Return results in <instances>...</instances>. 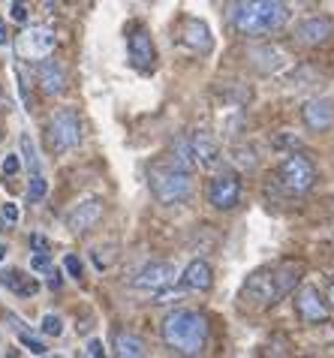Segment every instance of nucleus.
I'll return each instance as SVG.
<instances>
[{
	"instance_id": "bb28decb",
	"label": "nucleus",
	"mask_w": 334,
	"mask_h": 358,
	"mask_svg": "<svg viewBox=\"0 0 334 358\" xmlns=\"http://www.w3.org/2000/svg\"><path fill=\"white\" fill-rule=\"evenodd\" d=\"M9 15H13V22L24 24L27 22V6L22 3V0H13V6H9Z\"/></svg>"
},
{
	"instance_id": "6ab92c4d",
	"label": "nucleus",
	"mask_w": 334,
	"mask_h": 358,
	"mask_svg": "<svg viewBox=\"0 0 334 358\" xmlns=\"http://www.w3.org/2000/svg\"><path fill=\"white\" fill-rule=\"evenodd\" d=\"M298 39L304 45H326L331 39V22L328 18H307L298 27Z\"/></svg>"
},
{
	"instance_id": "aec40b11",
	"label": "nucleus",
	"mask_w": 334,
	"mask_h": 358,
	"mask_svg": "<svg viewBox=\"0 0 334 358\" xmlns=\"http://www.w3.org/2000/svg\"><path fill=\"white\" fill-rule=\"evenodd\" d=\"M115 355H121V358H142L145 355V343L139 341L136 334H115Z\"/></svg>"
},
{
	"instance_id": "1a4fd4ad",
	"label": "nucleus",
	"mask_w": 334,
	"mask_h": 358,
	"mask_svg": "<svg viewBox=\"0 0 334 358\" xmlns=\"http://www.w3.org/2000/svg\"><path fill=\"white\" fill-rule=\"evenodd\" d=\"M241 199V181L238 175H217L208 187V202L217 208V211H232Z\"/></svg>"
},
{
	"instance_id": "f704fd0d",
	"label": "nucleus",
	"mask_w": 334,
	"mask_h": 358,
	"mask_svg": "<svg viewBox=\"0 0 334 358\" xmlns=\"http://www.w3.org/2000/svg\"><path fill=\"white\" fill-rule=\"evenodd\" d=\"M0 45H6V27L0 24Z\"/></svg>"
},
{
	"instance_id": "c9c22d12",
	"label": "nucleus",
	"mask_w": 334,
	"mask_h": 358,
	"mask_svg": "<svg viewBox=\"0 0 334 358\" xmlns=\"http://www.w3.org/2000/svg\"><path fill=\"white\" fill-rule=\"evenodd\" d=\"M3 259H6V244L0 241V262H3Z\"/></svg>"
},
{
	"instance_id": "f8f14e48",
	"label": "nucleus",
	"mask_w": 334,
	"mask_h": 358,
	"mask_svg": "<svg viewBox=\"0 0 334 358\" xmlns=\"http://www.w3.org/2000/svg\"><path fill=\"white\" fill-rule=\"evenodd\" d=\"M193 154H196V166H202V169H217L223 163V151H220V145H217V138H214L208 130H199V133H193Z\"/></svg>"
},
{
	"instance_id": "f03ea898",
	"label": "nucleus",
	"mask_w": 334,
	"mask_h": 358,
	"mask_svg": "<svg viewBox=\"0 0 334 358\" xmlns=\"http://www.w3.org/2000/svg\"><path fill=\"white\" fill-rule=\"evenodd\" d=\"M163 343L178 355H199L208 343V320L196 310H175L160 325Z\"/></svg>"
},
{
	"instance_id": "72a5a7b5",
	"label": "nucleus",
	"mask_w": 334,
	"mask_h": 358,
	"mask_svg": "<svg viewBox=\"0 0 334 358\" xmlns=\"http://www.w3.org/2000/svg\"><path fill=\"white\" fill-rule=\"evenodd\" d=\"M87 355H91V358H100V355H106L103 343H100V341H91V343H87Z\"/></svg>"
},
{
	"instance_id": "e433bc0d",
	"label": "nucleus",
	"mask_w": 334,
	"mask_h": 358,
	"mask_svg": "<svg viewBox=\"0 0 334 358\" xmlns=\"http://www.w3.org/2000/svg\"><path fill=\"white\" fill-rule=\"evenodd\" d=\"M328 301L334 304V283H331V289H328Z\"/></svg>"
},
{
	"instance_id": "6e6552de",
	"label": "nucleus",
	"mask_w": 334,
	"mask_h": 358,
	"mask_svg": "<svg viewBox=\"0 0 334 358\" xmlns=\"http://www.w3.org/2000/svg\"><path fill=\"white\" fill-rule=\"evenodd\" d=\"M175 283V268L169 262H151V265H145L139 277L133 280V286L139 292H151V295H160L166 292L169 286Z\"/></svg>"
},
{
	"instance_id": "ddd939ff",
	"label": "nucleus",
	"mask_w": 334,
	"mask_h": 358,
	"mask_svg": "<svg viewBox=\"0 0 334 358\" xmlns=\"http://www.w3.org/2000/svg\"><path fill=\"white\" fill-rule=\"evenodd\" d=\"M296 307H298V316L304 322H326L328 320V307L313 286H304V289L298 292Z\"/></svg>"
},
{
	"instance_id": "cd10ccee",
	"label": "nucleus",
	"mask_w": 334,
	"mask_h": 358,
	"mask_svg": "<svg viewBox=\"0 0 334 358\" xmlns=\"http://www.w3.org/2000/svg\"><path fill=\"white\" fill-rule=\"evenodd\" d=\"M0 217H3L6 223H18V205L15 202H3V208H0Z\"/></svg>"
},
{
	"instance_id": "4468645a",
	"label": "nucleus",
	"mask_w": 334,
	"mask_h": 358,
	"mask_svg": "<svg viewBox=\"0 0 334 358\" xmlns=\"http://www.w3.org/2000/svg\"><path fill=\"white\" fill-rule=\"evenodd\" d=\"M36 78H39V85H43V91L48 96H61L66 91V76H64V66L57 61L43 57V61L36 64Z\"/></svg>"
},
{
	"instance_id": "9d476101",
	"label": "nucleus",
	"mask_w": 334,
	"mask_h": 358,
	"mask_svg": "<svg viewBox=\"0 0 334 358\" xmlns=\"http://www.w3.org/2000/svg\"><path fill=\"white\" fill-rule=\"evenodd\" d=\"M103 220V202L100 199H87V202L82 205H75L70 217H66V229L75 235H85V232H91V229Z\"/></svg>"
},
{
	"instance_id": "20e7f679",
	"label": "nucleus",
	"mask_w": 334,
	"mask_h": 358,
	"mask_svg": "<svg viewBox=\"0 0 334 358\" xmlns=\"http://www.w3.org/2000/svg\"><path fill=\"white\" fill-rule=\"evenodd\" d=\"M151 190L157 196V202H163V205L184 202V199L193 193L190 172H184V169H178V166L154 169V172H151Z\"/></svg>"
},
{
	"instance_id": "423d86ee",
	"label": "nucleus",
	"mask_w": 334,
	"mask_h": 358,
	"mask_svg": "<svg viewBox=\"0 0 334 358\" xmlns=\"http://www.w3.org/2000/svg\"><path fill=\"white\" fill-rule=\"evenodd\" d=\"M48 133H52V148L55 151H73L82 142V121L73 108H61L48 121Z\"/></svg>"
},
{
	"instance_id": "39448f33",
	"label": "nucleus",
	"mask_w": 334,
	"mask_h": 358,
	"mask_svg": "<svg viewBox=\"0 0 334 358\" xmlns=\"http://www.w3.org/2000/svg\"><path fill=\"white\" fill-rule=\"evenodd\" d=\"M280 181L289 193L301 196V193L313 190V184H317V169H313V163L307 160V157L289 154L286 160L280 163Z\"/></svg>"
},
{
	"instance_id": "c85d7f7f",
	"label": "nucleus",
	"mask_w": 334,
	"mask_h": 358,
	"mask_svg": "<svg viewBox=\"0 0 334 358\" xmlns=\"http://www.w3.org/2000/svg\"><path fill=\"white\" fill-rule=\"evenodd\" d=\"M235 163H238L241 169H253V166H256V160H253V151H244V148H241V151H235Z\"/></svg>"
},
{
	"instance_id": "dca6fc26",
	"label": "nucleus",
	"mask_w": 334,
	"mask_h": 358,
	"mask_svg": "<svg viewBox=\"0 0 334 358\" xmlns=\"http://www.w3.org/2000/svg\"><path fill=\"white\" fill-rule=\"evenodd\" d=\"M211 283H214V271L205 259H193L181 274V286L190 292H205V289H211Z\"/></svg>"
},
{
	"instance_id": "412c9836",
	"label": "nucleus",
	"mask_w": 334,
	"mask_h": 358,
	"mask_svg": "<svg viewBox=\"0 0 334 358\" xmlns=\"http://www.w3.org/2000/svg\"><path fill=\"white\" fill-rule=\"evenodd\" d=\"M172 166L184 169V172H190V169L196 166V154H193V142L190 138H178L172 148Z\"/></svg>"
},
{
	"instance_id": "9b49d317",
	"label": "nucleus",
	"mask_w": 334,
	"mask_h": 358,
	"mask_svg": "<svg viewBox=\"0 0 334 358\" xmlns=\"http://www.w3.org/2000/svg\"><path fill=\"white\" fill-rule=\"evenodd\" d=\"M301 115H304V124H307L313 133H326V130H331V124H334V103L326 99V96L310 99V103H304Z\"/></svg>"
},
{
	"instance_id": "f257e3e1",
	"label": "nucleus",
	"mask_w": 334,
	"mask_h": 358,
	"mask_svg": "<svg viewBox=\"0 0 334 358\" xmlns=\"http://www.w3.org/2000/svg\"><path fill=\"white\" fill-rule=\"evenodd\" d=\"M229 22L244 36H262L280 31L289 22V9L283 0H235L229 9Z\"/></svg>"
},
{
	"instance_id": "b1692460",
	"label": "nucleus",
	"mask_w": 334,
	"mask_h": 358,
	"mask_svg": "<svg viewBox=\"0 0 334 358\" xmlns=\"http://www.w3.org/2000/svg\"><path fill=\"white\" fill-rule=\"evenodd\" d=\"M39 328H43V334H48V337H61L64 334V322H61V316H55V313H45Z\"/></svg>"
},
{
	"instance_id": "4be33fe9",
	"label": "nucleus",
	"mask_w": 334,
	"mask_h": 358,
	"mask_svg": "<svg viewBox=\"0 0 334 358\" xmlns=\"http://www.w3.org/2000/svg\"><path fill=\"white\" fill-rule=\"evenodd\" d=\"M22 157L27 160V166H31V172L36 175L39 172V157H36V148H34V142H31V136H22Z\"/></svg>"
},
{
	"instance_id": "a878e982",
	"label": "nucleus",
	"mask_w": 334,
	"mask_h": 358,
	"mask_svg": "<svg viewBox=\"0 0 334 358\" xmlns=\"http://www.w3.org/2000/svg\"><path fill=\"white\" fill-rule=\"evenodd\" d=\"M31 268H34V271H52V256H48V253H36L34 256V259H31Z\"/></svg>"
},
{
	"instance_id": "f3484780",
	"label": "nucleus",
	"mask_w": 334,
	"mask_h": 358,
	"mask_svg": "<svg viewBox=\"0 0 334 358\" xmlns=\"http://www.w3.org/2000/svg\"><path fill=\"white\" fill-rule=\"evenodd\" d=\"M154 43H151V36L145 34V31H136L130 36V61L136 69H142V73H148V69H154Z\"/></svg>"
},
{
	"instance_id": "0eeeda50",
	"label": "nucleus",
	"mask_w": 334,
	"mask_h": 358,
	"mask_svg": "<svg viewBox=\"0 0 334 358\" xmlns=\"http://www.w3.org/2000/svg\"><path fill=\"white\" fill-rule=\"evenodd\" d=\"M57 36L48 27H27V31L15 39V52L22 57H31V61H43L55 52Z\"/></svg>"
},
{
	"instance_id": "2eb2a0df",
	"label": "nucleus",
	"mask_w": 334,
	"mask_h": 358,
	"mask_svg": "<svg viewBox=\"0 0 334 358\" xmlns=\"http://www.w3.org/2000/svg\"><path fill=\"white\" fill-rule=\"evenodd\" d=\"M181 43L187 48H193V52H199V55H208L214 39H211V31H208L205 22H199V18H187L184 31H181Z\"/></svg>"
},
{
	"instance_id": "7ed1b4c3",
	"label": "nucleus",
	"mask_w": 334,
	"mask_h": 358,
	"mask_svg": "<svg viewBox=\"0 0 334 358\" xmlns=\"http://www.w3.org/2000/svg\"><path fill=\"white\" fill-rule=\"evenodd\" d=\"M298 283V268L296 265H283L274 268V271H259L247 280V292L262 304H274L277 298H283L286 292L296 289Z\"/></svg>"
},
{
	"instance_id": "2f4dec72",
	"label": "nucleus",
	"mask_w": 334,
	"mask_h": 358,
	"mask_svg": "<svg viewBox=\"0 0 334 358\" xmlns=\"http://www.w3.org/2000/svg\"><path fill=\"white\" fill-rule=\"evenodd\" d=\"M45 286H48V289H61V286H64V280H61V271H57V268H52V271H48V280H45Z\"/></svg>"
},
{
	"instance_id": "7c9ffc66",
	"label": "nucleus",
	"mask_w": 334,
	"mask_h": 358,
	"mask_svg": "<svg viewBox=\"0 0 334 358\" xmlns=\"http://www.w3.org/2000/svg\"><path fill=\"white\" fill-rule=\"evenodd\" d=\"M0 169H3V175H18V169H22V163H18V157H15V154H9Z\"/></svg>"
},
{
	"instance_id": "a211bd4d",
	"label": "nucleus",
	"mask_w": 334,
	"mask_h": 358,
	"mask_svg": "<svg viewBox=\"0 0 334 358\" xmlns=\"http://www.w3.org/2000/svg\"><path fill=\"white\" fill-rule=\"evenodd\" d=\"M0 286H6L9 292L24 295V298H31V295L39 292V283L34 280V277H27L24 271H18V268H6V271H0Z\"/></svg>"
},
{
	"instance_id": "393cba45",
	"label": "nucleus",
	"mask_w": 334,
	"mask_h": 358,
	"mask_svg": "<svg viewBox=\"0 0 334 358\" xmlns=\"http://www.w3.org/2000/svg\"><path fill=\"white\" fill-rule=\"evenodd\" d=\"M18 341H22L34 355H45V352H48V346H45L43 341H36V337H31L27 331H18Z\"/></svg>"
},
{
	"instance_id": "5701e85b",
	"label": "nucleus",
	"mask_w": 334,
	"mask_h": 358,
	"mask_svg": "<svg viewBox=\"0 0 334 358\" xmlns=\"http://www.w3.org/2000/svg\"><path fill=\"white\" fill-rule=\"evenodd\" d=\"M45 193H48V181L36 172L31 178V187H27V199H31V202H39V199H45Z\"/></svg>"
},
{
	"instance_id": "473e14b6",
	"label": "nucleus",
	"mask_w": 334,
	"mask_h": 358,
	"mask_svg": "<svg viewBox=\"0 0 334 358\" xmlns=\"http://www.w3.org/2000/svg\"><path fill=\"white\" fill-rule=\"evenodd\" d=\"M31 247H34L36 253H48V241H45L43 235H31Z\"/></svg>"
},
{
	"instance_id": "c756f323",
	"label": "nucleus",
	"mask_w": 334,
	"mask_h": 358,
	"mask_svg": "<svg viewBox=\"0 0 334 358\" xmlns=\"http://www.w3.org/2000/svg\"><path fill=\"white\" fill-rule=\"evenodd\" d=\"M64 268L70 271V277H75V280L82 277V262H78V256H66V259H64Z\"/></svg>"
}]
</instances>
